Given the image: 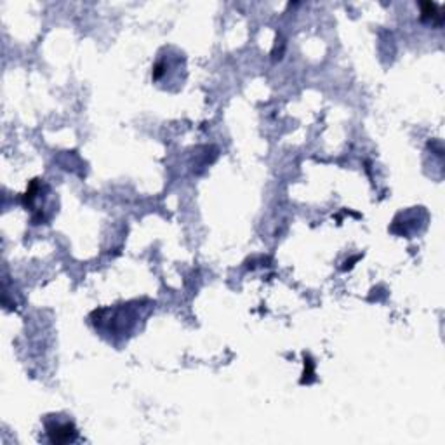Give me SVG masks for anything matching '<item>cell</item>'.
<instances>
[{"instance_id": "obj_1", "label": "cell", "mask_w": 445, "mask_h": 445, "mask_svg": "<svg viewBox=\"0 0 445 445\" xmlns=\"http://www.w3.org/2000/svg\"><path fill=\"white\" fill-rule=\"evenodd\" d=\"M44 426H46V433L51 444H72L78 438V430L74 421L60 416V414H51V416L44 417Z\"/></svg>"}, {"instance_id": "obj_2", "label": "cell", "mask_w": 445, "mask_h": 445, "mask_svg": "<svg viewBox=\"0 0 445 445\" xmlns=\"http://www.w3.org/2000/svg\"><path fill=\"white\" fill-rule=\"evenodd\" d=\"M421 19L423 22H431V25L437 26V28H440L442 25H444V15H442L440 8H438L437 4H433V2H424V4H421Z\"/></svg>"}]
</instances>
